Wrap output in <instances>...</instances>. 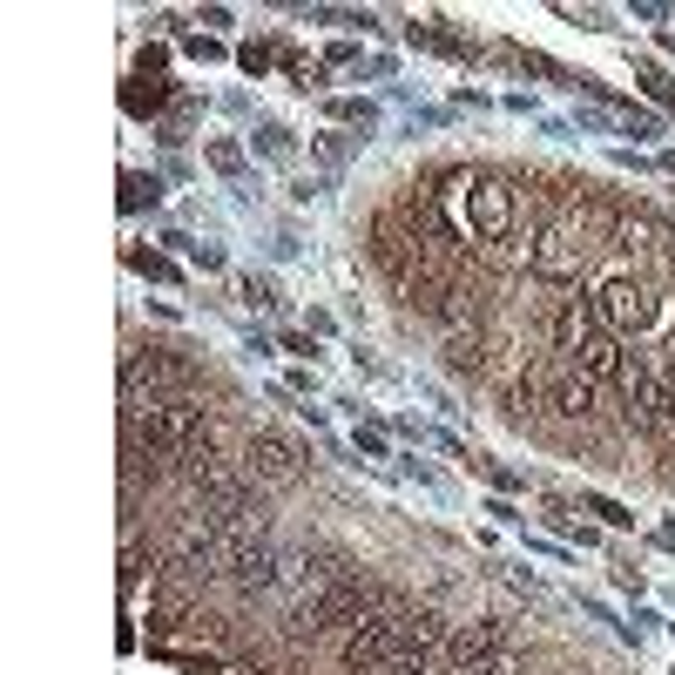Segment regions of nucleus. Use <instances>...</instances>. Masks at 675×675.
<instances>
[{
  "instance_id": "obj_12",
  "label": "nucleus",
  "mask_w": 675,
  "mask_h": 675,
  "mask_svg": "<svg viewBox=\"0 0 675 675\" xmlns=\"http://www.w3.org/2000/svg\"><path fill=\"white\" fill-rule=\"evenodd\" d=\"M210 163H217V170H244V155H236V142H217Z\"/></svg>"
},
{
  "instance_id": "obj_8",
  "label": "nucleus",
  "mask_w": 675,
  "mask_h": 675,
  "mask_svg": "<svg viewBox=\"0 0 675 675\" xmlns=\"http://www.w3.org/2000/svg\"><path fill=\"white\" fill-rule=\"evenodd\" d=\"M554 412L587 419V412H594V379H568V385H554Z\"/></svg>"
},
{
  "instance_id": "obj_13",
  "label": "nucleus",
  "mask_w": 675,
  "mask_h": 675,
  "mask_svg": "<svg viewBox=\"0 0 675 675\" xmlns=\"http://www.w3.org/2000/svg\"><path fill=\"white\" fill-rule=\"evenodd\" d=\"M129 264H136V270H149V277H170V264H163V257H149V251H136Z\"/></svg>"
},
{
  "instance_id": "obj_7",
  "label": "nucleus",
  "mask_w": 675,
  "mask_h": 675,
  "mask_svg": "<svg viewBox=\"0 0 675 675\" xmlns=\"http://www.w3.org/2000/svg\"><path fill=\"white\" fill-rule=\"evenodd\" d=\"M251 466L264 473V480H298V446L284 440V432H257V440H251Z\"/></svg>"
},
{
  "instance_id": "obj_9",
  "label": "nucleus",
  "mask_w": 675,
  "mask_h": 675,
  "mask_svg": "<svg viewBox=\"0 0 675 675\" xmlns=\"http://www.w3.org/2000/svg\"><path fill=\"white\" fill-rule=\"evenodd\" d=\"M142 196L155 203V183H142V176H123V210H142Z\"/></svg>"
},
{
  "instance_id": "obj_2",
  "label": "nucleus",
  "mask_w": 675,
  "mask_h": 675,
  "mask_svg": "<svg viewBox=\"0 0 675 675\" xmlns=\"http://www.w3.org/2000/svg\"><path fill=\"white\" fill-rule=\"evenodd\" d=\"M189 359H170V351H136L123 365V399H183L189 392Z\"/></svg>"
},
{
  "instance_id": "obj_5",
  "label": "nucleus",
  "mask_w": 675,
  "mask_h": 675,
  "mask_svg": "<svg viewBox=\"0 0 675 675\" xmlns=\"http://www.w3.org/2000/svg\"><path fill=\"white\" fill-rule=\"evenodd\" d=\"M466 223L487 236V244H507V230H513V189L500 176H473L466 183Z\"/></svg>"
},
{
  "instance_id": "obj_11",
  "label": "nucleus",
  "mask_w": 675,
  "mask_h": 675,
  "mask_svg": "<svg viewBox=\"0 0 675 675\" xmlns=\"http://www.w3.org/2000/svg\"><path fill=\"white\" fill-rule=\"evenodd\" d=\"M587 513H602V521H608V527H628V521H635V513H621L615 500H587Z\"/></svg>"
},
{
  "instance_id": "obj_10",
  "label": "nucleus",
  "mask_w": 675,
  "mask_h": 675,
  "mask_svg": "<svg viewBox=\"0 0 675 675\" xmlns=\"http://www.w3.org/2000/svg\"><path fill=\"white\" fill-rule=\"evenodd\" d=\"M642 89H649L655 102H668V108H675V82H668V74H662V68H642Z\"/></svg>"
},
{
  "instance_id": "obj_3",
  "label": "nucleus",
  "mask_w": 675,
  "mask_h": 675,
  "mask_svg": "<svg viewBox=\"0 0 675 675\" xmlns=\"http://www.w3.org/2000/svg\"><path fill=\"white\" fill-rule=\"evenodd\" d=\"M594 311H602V325H608L615 338H642V331L655 325V298H649L642 277H608L602 298H594Z\"/></svg>"
},
{
  "instance_id": "obj_1",
  "label": "nucleus",
  "mask_w": 675,
  "mask_h": 675,
  "mask_svg": "<svg viewBox=\"0 0 675 675\" xmlns=\"http://www.w3.org/2000/svg\"><path fill=\"white\" fill-rule=\"evenodd\" d=\"M554 338H561V351L581 365V379H594V385H621L628 351H621V338L602 325L594 298H568L561 311H554Z\"/></svg>"
},
{
  "instance_id": "obj_4",
  "label": "nucleus",
  "mask_w": 675,
  "mask_h": 675,
  "mask_svg": "<svg viewBox=\"0 0 675 675\" xmlns=\"http://www.w3.org/2000/svg\"><path fill=\"white\" fill-rule=\"evenodd\" d=\"M446 662H453L459 675H507V668H513L493 621H466V628H453V635H446Z\"/></svg>"
},
{
  "instance_id": "obj_6",
  "label": "nucleus",
  "mask_w": 675,
  "mask_h": 675,
  "mask_svg": "<svg viewBox=\"0 0 675 675\" xmlns=\"http://www.w3.org/2000/svg\"><path fill=\"white\" fill-rule=\"evenodd\" d=\"M540 277H554V284H568V277H581V264H587V244L568 230V223H547L540 230V251L527 257Z\"/></svg>"
}]
</instances>
